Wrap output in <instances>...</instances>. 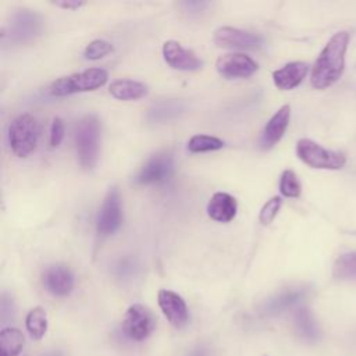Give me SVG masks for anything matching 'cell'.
<instances>
[{
	"mask_svg": "<svg viewBox=\"0 0 356 356\" xmlns=\"http://www.w3.org/2000/svg\"><path fill=\"white\" fill-rule=\"evenodd\" d=\"M349 39V32L339 31L323 47L312 68L310 83L314 89L323 90L339 81L345 70V54Z\"/></svg>",
	"mask_w": 356,
	"mask_h": 356,
	"instance_id": "cell-1",
	"label": "cell"
},
{
	"mask_svg": "<svg viewBox=\"0 0 356 356\" xmlns=\"http://www.w3.org/2000/svg\"><path fill=\"white\" fill-rule=\"evenodd\" d=\"M100 132L102 125L95 114H85L75 125L74 140L76 157L85 170H92L97 163Z\"/></svg>",
	"mask_w": 356,
	"mask_h": 356,
	"instance_id": "cell-2",
	"label": "cell"
},
{
	"mask_svg": "<svg viewBox=\"0 0 356 356\" xmlns=\"http://www.w3.org/2000/svg\"><path fill=\"white\" fill-rule=\"evenodd\" d=\"M40 135V128L38 120L28 114L17 115L8 125L7 139L11 152L17 157L29 156L38 146Z\"/></svg>",
	"mask_w": 356,
	"mask_h": 356,
	"instance_id": "cell-3",
	"label": "cell"
},
{
	"mask_svg": "<svg viewBox=\"0 0 356 356\" xmlns=\"http://www.w3.org/2000/svg\"><path fill=\"white\" fill-rule=\"evenodd\" d=\"M42 31L43 19L40 14L33 10L22 8L11 15L7 26L3 29L1 39L4 44L7 42L13 44H24L36 39L42 33Z\"/></svg>",
	"mask_w": 356,
	"mask_h": 356,
	"instance_id": "cell-4",
	"label": "cell"
},
{
	"mask_svg": "<svg viewBox=\"0 0 356 356\" xmlns=\"http://www.w3.org/2000/svg\"><path fill=\"white\" fill-rule=\"evenodd\" d=\"M108 79V74L103 68H88L67 76L56 79L50 85L53 96H68L81 92H92L102 88Z\"/></svg>",
	"mask_w": 356,
	"mask_h": 356,
	"instance_id": "cell-5",
	"label": "cell"
},
{
	"mask_svg": "<svg viewBox=\"0 0 356 356\" xmlns=\"http://www.w3.org/2000/svg\"><path fill=\"white\" fill-rule=\"evenodd\" d=\"M296 154L306 165L318 170H341L346 164V156L342 152L328 150L307 138L298 140Z\"/></svg>",
	"mask_w": 356,
	"mask_h": 356,
	"instance_id": "cell-6",
	"label": "cell"
},
{
	"mask_svg": "<svg viewBox=\"0 0 356 356\" xmlns=\"http://www.w3.org/2000/svg\"><path fill=\"white\" fill-rule=\"evenodd\" d=\"M156 324L157 320L153 312L143 305L135 303L127 309L121 327L128 338L143 341L154 331Z\"/></svg>",
	"mask_w": 356,
	"mask_h": 356,
	"instance_id": "cell-7",
	"label": "cell"
},
{
	"mask_svg": "<svg viewBox=\"0 0 356 356\" xmlns=\"http://www.w3.org/2000/svg\"><path fill=\"white\" fill-rule=\"evenodd\" d=\"M174 157L170 152H159L153 154L138 171L135 182L139 185H153L167 182L174 174Z\"/></svg>",
	"mask_w": 356,
	"mask_h": 356,
	"instance_id": "cell-8",
	"label": "cell"
},
{
	"mask_svg": "<svg viewBox=\"0 0 356 356\" xmlns=\"http://www.w3.org/2000/svg\"><path fill=\"white\" fill-rule=\"evenodd\" d=\"M122 222L121 197L117 188H110L106 193L96 218V231L100 236L113 235Z\"/></svg>",
	"mask_w": 356,
	"mask_h": 356,
	"instance_id": "cell-9",
	"label": "cell"
},
{
	"mask_svg": "<svg viewBox=\"0 0 356 356\" xmlns=\"http://www.w3.org/2000/svg\"><path fill=\"white\" fill-rule=\"evenodd\" d=\"M213 42L218 47L225 49H241V50H256L261 47V36L234 26H220L214 31Z\"/></svg>",
	"mask_w": 356,
	"mask_h": 356,
	"instance_id": "cell-10",
	"label": "cell"
},
{
	"mask_svg": "<svg viewBox=\"0 0 356 356\" xmlns=\"http://www.w3.org/2000/svg\"><path fill=\"white\" fill-rule=\"evenodd\" d=\"M259 68V64L250 57L243 53H228L220 56L216 61L217 72L227 78H248L253 75Z\"/></svg>",
	"mask_w": 356,
	"mask_h": 356,
	"instance_id": "cell-11",
	"label": "cell"
},
{
	"mask_svg": "<svg viewBox=\"0 0 356 356\" xmlns=\"http://www.w3.org/2000/svg\"><path fill=\"white\" fill-rule=\"evenodd\" d=\"M163 57L171 68L178 71H197L203 67V61L177 40L164 42Z\"/></svg>",
	"mask_w": 356,
	"mask_h": 356,
	"instance_id": "cell-12",
	"label": "cell"
},
{
	"mask_svg": "<svg viewBox=\"0 0 356 356\" xmlns=\"http://www.w3.org/2000/svg\"><path fill=\"white\" fill-rule=\"evenodd\" d=\"M157 302L163 314L171 325H174L175 328H182L186 325L189 320V313L186 303L181 295L170 289H160L157 293Z\"/></svg>",
	"mask_w": 356,
	"mask_h": 356,
	"instance_id": "cell-13",
	"label": "cell"
},
{
	"mask_svg": "<svg viewBox=\"0 0 356 356\" xmlns=\"http://www.w3.org/2000/svg\"><path fill=\"white\" fill-rule=\"evenodd\" d=\"M43 286L54 296H67L74 289L75 278L65 264H51L46 267L42 275Z\"/></svg>",
	"mask_w": 356,
	"mask_h": 356,
	"instance_id": "cell-14",
	"label": "cell"
},
{
	"mask_svg": "<svg viewBox=\"0 0 356 356\" xmlns=\"http://www.w3.org/2000/svg\"><path fill=\"white\" fill-rule=\"evenodd\" d=\"M291 120V106L284 104L281 106L267 121L264 129L260 136V147L263 150H268L274 147L284 136Z\"/></svg>",
	"mask_w": 356,
	"mask_h": 356,
	"instance_id": "cell-15",
	"label": "cell"
},
{
	"mask_svg": "<svg viewBox=\"0 0 356 356\" xmlns=\"http://www.w3.org/2000/svg\"><path fill=\"white\" fill-rule=\"evenodd\" d=\"M309 65L303 61H291L273 72V82L281 90H292L307 75Z\"/></svg>",
	"mask_w": 356,
	"mask_h": 356,
	"instance_id": "cell-16",
	"label": "cell"
},
{
	"mask_svg": "<svg viewBox=\"0 0 356 356\" xmlns=\"http://www.w3.org/2000/svg\"><path fill=\"white\" fill-rule=\"evenodd\" d=\"M207 214L217 222H229L238 210L236 199L227 192H216L207 203Z\"/></svg>",
	"mask_w": 356,
	"mask_h": 356,
	"instance_id": "cell-17",
	"label": "cell"
},
{
	"mask_svg": "<svg viewBox=\"0 0 356 356\" xmlns=\"http://www.w3.org/2000/svg\"><path fill=\"white\" fill-rule=\"evenodd\" d=\"M108 92L118 100H138L147 95L149 89L145 83L134 79H115L110 83Z\"/></svg>",
	"mask_w": 356,
	"mask_h": 356,
	"instance_id": "cell-18",
	"label": "cell"
},
{
	"mask_svg": "<svg viewBox=\"0 0 356 356\" xmlns=\"http://www.w3.org/2000/svg\"><path fill=\"white\" fill-rule=\"evenodd\" d=\"M306 295V289L296 288V289H286L284 292H280L274 298H271L266 306L264 310L267 314H280L284 310L292 307L293 305L299 303Z\"/></svg>",
	"mask_w": 356,
	"mask_h": 356,
	"instance_id": "cell-19",
	"label": "cell"
},
{
	"mask_svg": "<svg viewBox=\"0 0 356 356\" xmlns=\"http://www.w3.org/2000/svg\"><path fill=\"white\" fill-rule=\"evenodd\" d=\"M185 110V103L182 100H161L153 104L147 111V120L150 122H165L171 118L179 115Z\"/></svg>",
	"mask_w": 356,
	"mask_h": 356,
	"instance_id": "cell-20",
	"label": "cell"
},
{
	"mask_svg": "<svg viewBox=\"0 0 356 356\" xmlns=\"http://www.w3.org/2000/svg\"><path fill=\"white\" fill-rule=\"evenodd\" d=\"M293 324H295V330H296L298 335L300 338H303L305 341L314 342L318 339V337H320L318 325H317L312 312L307 307H300L296 310Z\"/></svg>",
	"mask_w": 356,
	"mask_h": 356,
	"instance_id": "cell-21",
	"label": "cell"
},
{
	"mask_svg": "<svg viewBox=\"0 0 356 356\" xmlns=\"http://www.w3.org/2000/svg\"><path fill=\"white\" fill-rule=\"evenodd\" d=\"M24 343V335L18 328L6 327L0 331V356H18Z\"/></svg>",
	"mask_w": 356,
	"mask_h": 356,
	"instance_id": "cell-22",
	"label": "cell"
},
{
	"mask_svg": "<svg viewBox=\"0 0 356 356\" xmlns=\"http://www.w3.org/2000/svg\"><path fill=\"white\" fill-rule=\"evenodd\" d=\"M25 327L33 339H40L47 331V317L43 307L36 306L29 310L25 318Z\"/></svg>",
	"mask_w": 356,
	"mask_h": 356,
	"instance_id": "cell-23",
	"label": "cell"
},
{
	"mask_svg": "<svg viewBox=\"0 0 356 356\" xmlns=\"http://www.w3.org/2000/svg\"><path fill=\"white\" fill-rule=\"evenodd\" d=\"M332 275L338 280H356V252L341 254L332 266Z\"/></svg>",
	"mask_w": 356,
	"mask_h": 356,
	"instance_id": "cell-24",
	"label": "cell"
},
{
	"mask_svg": "<svg viewBox=\"0 0 356 356\" xmlns=\"http://www.w3.org/2000/svg\"><path fill=\"white\" fill-rule=\"evenodd\" d=\"M224 145H225L224 140L217 136L199 134V135H193L188 140L186 147L192 153H204V152H213V150L222 149Z\"/></svg>",
	"mask_w": 356,
	"mask_h": 356,
	"instance_id": "cell-25",
	"label": "cell"
},
{
	"mask_svg": "<svg viewBox=\"0 0 356 356\" xmlns=\"http://www.w3.org/2000/svg\"><path fill=\"white\" fill-rule=\"evenodd\" d=\"M280 192L285 197H299L302 186L298 175L292 170H284L280 177Z\"/></svg>",
	"mask_w": 356,
	"mask_h": 356,
	"instance_id": "cell-26",
	"label": "cell"
},
{
	"mask_svg": "<svg viewBox=\"0 0 356 356\" xmlns=\"http://www.w3.org/2000/svg\"><path fill=\"white\" fill-rule=\"evenodd\" d=\"M114 50L113 44L104 39L92 40L83 50V57L86 60H99Z\"/></svg>",
	"mask_w": 356,
	"mask_h": 356,
	"instance_id": "cell-27",
	"label": "cell"
},
{
	"mask_svg": "<svg viewBox=\"0 0 356 356\" xmlns=\"http://www.w3.org/2000/svg\"><path fill=\"white\" fill-rule=\"evenodd\" d=\"M282 206V199L281 196H273L270 197L264 204L263 207L260 209V213H259V221L260 224L263 225H268L274 221V218L277 217L280 209Z\"/></svg>",
	"mask_w": 356,
	"mask_h": 356,
	"instance_id": "cell-28",
	"label": "cell"
},
{
	"mask_svg": "<svg viewBox=\"0 0 356 356\" xmlns=\"http://www.w3.org/2000/svg\"><path fill=\"white\" fill-rule=\"evenodd\" d=\"M64 134H65V128H64V122L60 117H54L51 121V127H50V146L51 147H57L60 146V143L64 139Z\"/></svg>",
	"mask_w": 356,
	"mask_h": 356,
	"instance_id": "cell-29",
	"label": "cell"
},
{
	"mask_svg": "<svg viewBox=\"0 0 356 356\" xmlns=\"http://www.w3.org/2000/svg\"><path fill=\"white\" fill-rule=\"evenodd\" d=\"M118 278H128L135 273V261L132 259H120L114 267Z\"/></svg>",
	"mask_w": 356,
	"mask_h": 356,
	"instance_id": "cell-30",
	"label": "cell"
},
{
	"mask_svg": "<svg viewBox=\"0 0 356 356\" xmlns=\"http://www.w3.org/2000/svg\"><path fill=\"white\" fill-rule=\"evenodd\" d=\"M56 7L64 8V10H78L79 7L85 6V1L82 0H61V1H53Z\"/></svg>",
	"mask_w": 356,
	"mask_h": 356,
	"instance_id": "cell-31",
	"label": "cell"
},
{
	"mask_svg": "<svg viewBox=\"0 0 356 356\" xmlns=\"http://www.w3.org/2000/svg\"><path fill=\"white\" fill-rule=\"evenodd\" d=\"M181 7L185 8V11H191V13H197V11H203V8L209 7L210 4L206 1H184L179 4Z\"/></svg>",
	"mask_w": 356,
	"mask_h": 356,
	"instance_id": "cell-32",
	"label": "cell"
},
{
	"mask_svg": "<svg viewBox=\"0 0 356 356\" xmlns=\"http://www.w3.org/2000/svg\"><path fill=\"white\" fill-rule=\"evenodd\" d=\"M191 356H210V353L206 349L200 348V349H196Z\"/></svg>",
	"mask_w": 356,
	"mask_h": 356,
	"instance_id": "cell-33",
	"label": "cell"
},
{
	"mask_svg": "<svg viewBox=\"0 0 356 356\" xmlns=\"http://www.w3.org/2000/svg\"><path fill=\"white\" fill-rule=\"evenodd\" d=\"M46 356H61L60 353H50V355H46Z\"/></svg>",
	"mask_w": 356,
	"mask_h": 356,
	"instance_id": "cell-34",
	"label": "cell"
}]
</instances>
